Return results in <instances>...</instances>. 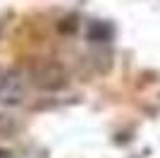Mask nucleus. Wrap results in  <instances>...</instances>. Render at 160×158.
Masks as SVG:
<instances>
[{"mask_svg":"<svg viewBox=\"0 0 160 158\" xmlns=\"http://www.w3.org/2000/svg\"><path fill=\"white\" fill-rule=\"evenodd\" d=\"M31 84L41 91H60L69 84V74L67 70L60 65V62H55V60H41L36 65L31 67Z\"/></svg>","mask_w":160,"mask_h":158,"instance_id":"1","label":"nucleus"},{"mask_svg":"<svg viewBox=\"0 0 160 158\" xmlns=\"http://www.w3.org/2000/svg\"><path fill=\"white\" fill-rule=\"evenodd\" d=\"M24 79L22 72L17 70H7L0 74V103L5 105H19L24 101Z\"/></svg>","mask_w":160,"mask_h":158,"instance_id":"2","label":"nucleus"},{"mask_svg":"<svg viewBox=\"0 0 160 158\" xmlns=\"http://www.w3.org/2000/svg\"><path fill=\"white\" fill-rule=\"evenodd\" d=\"M88 41H96V43H108L112 39V26L105 24V22H91L86 29Z\"/></svg>","mask_w":160,"mask_h":158,"instance_id":"3","label":"nucleus"},{"mask_svg":"<svg viewBox=\"0 0 160 158\" xmlns=\"http://www.w3.org/2000/svg\"><path fill=\"white\" fill-rule=\"evenodd\" d=\"M17 122H14L12 115H5V113H0V132H14Z\"/></svg>","mask_w":160,"mask_h":158,"instance_id":"4","label":"nucleus"},{"mask_svg":"<svg viewBox=\"0 0 160 158\" xmlns=\"http://www.w3.org/2000/svg\"><path fill=\"white\" fill-rule=\"evenodd\" d=\"M74 19H77V17H67V19H62V22H60V31H65V34H74V31H77V26H79Z\"/></svg>","mask_w":160,"mask_h":158,"instance_id":"5","label":"nucleus"},{"mask_svg":"<svg viewBox=\"0 0 160 158\" xmlns=\"http://www.w3.org/2000/svg\"><path fill=\"white\" fill-rule=\"evenodd\" d=\"M0 158H10V151H5V149H0Z\"/></svg>","mask_w":160,"mask_h":158,"instance_id":"6","label":"nucleus"}]
</instances>
